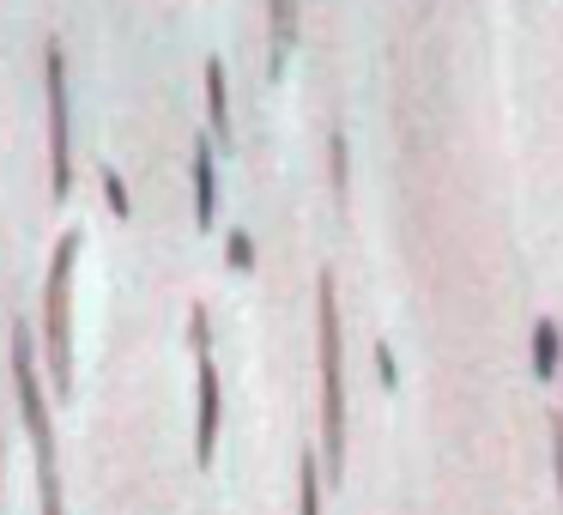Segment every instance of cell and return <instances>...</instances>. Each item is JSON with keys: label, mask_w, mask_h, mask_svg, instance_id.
I'll return each mask as SVG.
<instances>
[{"label": "cell", "mask_w": 563, "mask_h": 515, "mask_svg": "<svg viewBox=\"0 0 563 515\" xmlns=\"http://www.w3.org/2000/svg\"><path fill=\"white\" fill-rule=\"evenodd\" d=\"M316 328H321V442H328V467L340 473L345 461V382H340V304H333V273L316 285Z\"/></svg>", "instance_id": "obj_1"}, {"label": "cell", "mask_w": 563, "mask_h": 515, "mask_svg": "<svg viewBox=\"0 0 563 515\" xmlns=\"http://www.w3.org/2000/svg\"><path fill=\"white\" fill-rule=\"evenodd\" d=\"M74 249L79 237H62L49 261V285H43V352H49L55 388H74Z\"/></svg>", "instance_id": "obj_2"}, {"label": "cell", "mask_w": 563, "mask_h": 515, "mask_svg": "<svg viewBox=\"0 0 563 515\" xmlns=\"http://www.w3.org/2000/svg\"><path fill=\"white\" fill-rule=\"evenodd\" d=\"M13 382H19V413H25L31 449H37V485H43V515H62V479H55V437H49V406L37 382V352L25 333H13Z\"/></svg>", "instance_id": "obj_3"}, {"label": "cell", "mask_w": 563, "mask_h": 515, "mask_svg": "<svg viewBox=\"0 0 563 515\" xmlns=\"http://www.w3.org/2000/svg\"><path fill=\"white\" fill-rule=\"evenodd\" d=\"M43 91H49V183L67 195L74 183V110H67V55L62 43L43 50Z\"/></svg>", "instance_id": "obj_4"}, {"label": "cell", "mask_w": 563, "mask_h": 515, "mask_svg": "<svg viewBox=\"0 0 563 515\" xmlns=\"http://www.w3.org/2000/svg\"><path fill=\"white\" fill-rule=\"evenodd\" d=\"M188 340H195V358H200V413H195V461L212 467V449H219V418H224V394H219V370H212V352H207V316H188Z\"/></svg>", "instance_id": "obj_5"}, {"label": "cell", "mask_w": 563, "mask_h": 515, "mask_svg": "<svg viewBox=\"0 0 563 515\" xmlns=\"http://www.w3.org/2000/svg\"><path fill=\"white\" fill-rule=\"evenodd\" d=\"M219 219V176H212V140H195V224L212 231Z\"/></svg>", "instance_id": "obj_6"}, {"label": "cell", "mask_w": 563, "mask_h": 515, "mask_svg": "<svg viewBox=\"0 0 563 515\" xmlns=\"http://www.w3.org/2000/svg\"><path fill=\"white\" fill-rule=\"evenodd\" d=\"M533 376H563V328H551V321H533Z\"/></svg>", "instance_id": "obj_7"}, {"label": "cell", "mask_w": 563, "mask_h": 515, "mask_svg": "<svg viewBox=\"0 0 563 515\" xmlns=\"http://www.w3.org/2000/svg\"><path fill=\"white\" fill-rule=\"evenodd\" d=\"M207 122H212V140H231V98H224V62L219 55L207 62Z\"/></svg>", "instance_id": "obj_8"}, {"label": "cell", "mask_w": 563, "mask_h": 515, "mask_svg": "<svg viewBox=\"0 0 563 515\" xmlns=\"http://www.w3.org/2000/svg\"><path fill=\"white\" fill-rule=\"evenodd\" d=\"M267 13H273V55H285L297 37V0H267Z\"/></svg>", "instance_id": "obj_9"}, {"label": "cell", "mask_w": 563, "mask_h": 515, "mask_svg": "<svg viewBox=\"0 0 563 515\" xmlns=\"http://www.w3.org/2000/svg\"><path fill=\"white\" fill-rule=\"evenodd\" d=\"M297 479H303V515H321V473H316V454H309V449H303Z\"/></svg>", "instance_id": "obj_10"}, {"label": "cell", "mask_w": 563, "mask_h": 515, "mask_svg": "<svg viewBox=\"0 0 563 515\" xmlns=\"http://www.w3.org/2000/svg\"><path fill=\"white\" fill-rule=\"evenodd\" d=\"M328 152H333V195L345 200V134H340V128L328 134Z\"/></svg>", "instance_id": "obj_11"}, {"label": "cell", "mask_w": 563, "mask_h": 515, "mask_svg": "<svg viewBox=\"0 0 563 515\" xmlns=\"http://www.w3.org/2000/svg\"><path fill=\"white\" fill-rule=\"evenodd\" d=\"M224 249H231V267L236 273L255 267V243H249V231H231V243H224Z\"/></svg>", "instance_id": "obj_12"}, {"label": "cell", "mask_w": 563, "mask_h": 515, "mask_svg": "<svg viewBox=\"0 0 563 515\" xmlns=\"http://www.w3.org/2000/svg\"><path fill=\"white\" fill-rule=\"evenodd\" d=\"M103 195H110V207H115V219H128V188L115 183V171L103 176Z\"/></svg>", "instance_id": "obj_13"}, {"label": "cell", "mask_w": 563, "mask_h": 515, "mask_svg": "<svg viewBox=\"0 0 563 515\" xmlns=\"http://www.w3.org/2000/svg\"><path fill=\"white\" fill-rule=\"evenodd\" d=\"M376 364H382V382H388V388H394V382H400V376H394V358H388V346H376Z\"/></svg>", "instance_id": "obj_14"}]
</instances>
